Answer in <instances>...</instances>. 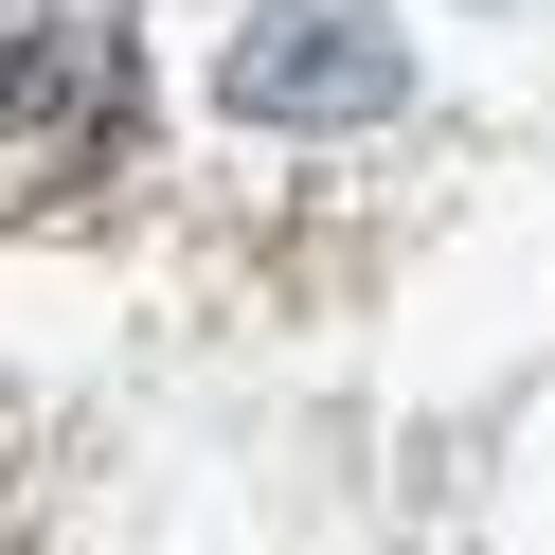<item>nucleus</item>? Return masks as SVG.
<instances>
[{"label":"nucleus","instance_id":"nucleus-1","mask_svg":"<svg viewBox=\"0 0 555 555\" xmlns=\"http://www.w3.org/2000/svg\"><path fill=\"white\" fill-rule=\"evenodd\" d=\"M216 90L251 126H376V108H412V54H395V18H359V0H251L233 54H216Z\"/></svg>","mask_w":555,"mask_h":555}]
</instances>
